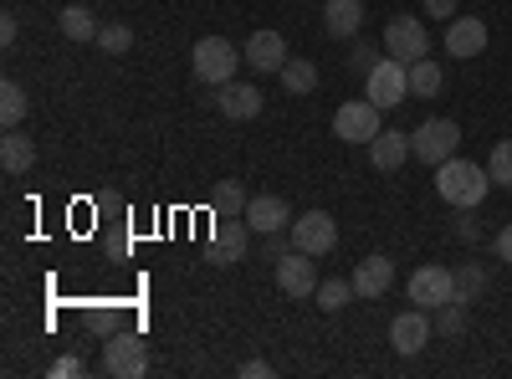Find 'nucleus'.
I'll return each instance as SVG.
<instances>
[{
    "label": "nucleus",
    "mask_w": 512,
    "mask_h": 379,
    "mask_svg": "<svg viewBox=\"0 0 512 379\" xmlns=\"http://www.w3.org/2000/svg\"><path fill=\"white\" fill-rule=\"evenodd\" d=\"M436 190H441V200L456 205V210H477V205L487 200V190H492V175L482 170V164L451 154L446 164H436Z\"/></svg>",
    "instance_id": "obj_1"
},
{
    "label": "nucleus",
    "mask_w": 512,
    "mask_h": 379,
    "mask_svg": "<svg viewBox=\"0 0 512 379\" xmlns=\"http://www.w3.org/2000/svg\"><path fill=\"white\" fill-rule=\"evenodd\" d=\"M236 47L226 36H200L195 52H190V67H195V82H210V88H226V82H236Z\"/></svg>",
    "instance_id": "obj_2"
},
{
    "label": "nucleus",
    "mask_w": 512,
    "mask_h": 379,
    "mask_svg": "<svg viewBox=\"0 0 512 379\" xmlns=\"http://www.w3.org/2000/svg\"><path fill=\"white\" fill-rule=\"evenodd\" d=\"M456 149H461V123L456 118H425L420 129L410 134V154L420 164H431V170H436V164H446Z\"/></svg>",
    "instance_id": "obj_3"
},
{
    "label": "nucleus",
    "mask_w": 512,
    "mask_h": 379,
    "mask_svg": "<svg viewBox=\"0 0 512 379\" xmlns=\"http://www.w3.org/2000/svg\"><path fill=\"white\" fill-rule=\"evenodd\" d=\"M364 98L379 103V108H400L410 98V67L395 62V57H379L369 72H364Z\"/></svg>",
    "instance_id": "obj_4"
},
{
    "label": "nucleus",
    "mask_w": 512,
    "mask_h": 379,
    "mask_svg": "<svg viewBox=\"0 0 512 379\" xmlns=\"http://www.w3.org/2000/svg\"><path fill=\"white\" fill-rule=\"evenodd\" d=\"M405 292H410V303L415 308H425V313H441L446 303H456V272L451 267H415L410 272V282H405Z\"/></svg>",
    "instance_id": "obj_5"
},
{
    "label": "nucleus",
    "mask_w": 512,
    "mask_h": 379,
    "mask_svg": "<svg viewBox=\"0 0 512 379\" xmlns=\"http://www.w3.org/2000/svg\"><path fill=\"white\" fill-rule=\"evenodd\" d=\"M384 57H395V62H420V57H431V31H425V21L415 16H395L390 26H384Z\"/></svg>",
    "instance_id": "obj_6"
},
{
    "label": "nucleus",
    "mask_w": 512,
    "mask_h": 379,
    "mask_svg": "<svg viewBox=\"0 0 512 379\" xmlns=\"http://www.w3.org/2000/svg\"><path fill=\"white\" fill-rule=\"evenodd\" d=\"M287 241H292L297 251H308V257H328V251L338 246V221L328 216V210H308V216H292Z\"/></svg>",
    "instance_id": "obj_7"
},
{
    "label": "nucleus",
    "mask_w": 512,
    "mask_h": 379,
    "mask_svg": "<svg viewBox=\"0 0 512 379\" xmlns=\"http://www.w3.org/2000/svg\"><path fill=\"white\" fill-rule=\"evenodd\" d=\"M379 103H369V98H354V103H344L333 113V134L344 139V144H374V134H379Z\"/></svg>",
    "instance_id": "obj_8"
},
{
    "label": "nucleus",
    "mask_w": 512,
    "mask_h": 379,
    "mask_svg": "<svg viewBox=\"0 0 512 379\" xmlns=\"http://www.w3.org/2000/svg\"><path fill=\"white\" fill-rule=\"evenodd\" d=\"M251 246V226L246 216H216V236H210V267H236Z\"/></svg>",
    "instance_id": "obj_9"
},
{
    "label": "nucleus",
    "mask_w": 512,
    "mask_h": 379,
    "mask_svg": "<svg viewBox=\"0 0 512 379\" xmlns=\"http://www.w3.org/2000/svg\"><path fill=\"white\" fill-rule=\"evenodd\" d=\"M318 257H308V251H282L277 257V287L287 292V298H313L318 292V272H313Z\"/></svg>",
    "instance_id": "obj_10"
},
{
    "label": "nucleus",
    "mask_w": 512,
    "mask_h": 379,
    "mask_svg": "<svg viewBox=\"0 0 512 379\" xmlns=\"http://www.w3.org/2000/svg\"><path fill=\"white\" fill-rule=\"evenodd\" d=\"M487 41H492V31H487L482 16H451V26H446V57L472 62V57L487 52Z\"/></svg>",
    "instance_id": "obj_11"
},
{
    "label": "nucleus",
    "mask_w": 512,
    "mask_h": 379,
    "mask_svg": "<svg viewBox=\"0 0 512 379\" xmlns=\"http://www.w3.org/2000/svg\"><path fill=\"white\" fill-rule=\"evenodd\" d=\"M431 333H436L431 313H425V308H405V313L390 323V349L410 359V354H420L425 344H431Z\"/></svg>",
    "instance_id": "obj_12"
},
{
    "label": "nucleus",
    "mask_w": 512,
    "mask_h": 379,
    "mask_svg": "<svg viewBox=\"0 0 512 379\" xmlns=\"http://www.w3.org/2000/svg\"><path fill=\"white\" fill-rule=\"evenodd\" d=\"M103 369L118 374V379H139V374L149 369L139 333H118V339H108V349H103Z\"/></svg>",
    "instance_id": "obj_13"
},
{
    "label": "nucleus",
    "mask_w": 512,
    "mask_h": 379,
    "mask_svg": "<svg viewBox=\"0 0 512 379\" xmlns=\"http://www.w3.org/2000/svg\"><path fill=\"white\" fill-rule=\"evenodd\" d=\"M349 282H354L359 298H384V292L395 287V262L384 257V251H374V257H364V262L349 272Z\"/></svg>",
    "instance_id": "obj_14"
},
{
    "label": "nucleus",
    "mask_w": 512,
    "mask_h": 379,
    "mask_svg": "<svg viewBox=\"0 0 512 379\" xmlns=\"http://www.w3.org/2000/svg\"><path fill=\"white\" fill-rule=\"evenodd\" d=\"M405 159H415V154H410V134H400V129H379V134H374L369 164H374L379 175H400Z\"/></svg>",
    "instance_id": "obj_15"
},
{
    "label": "nucleus",
    "mask_w": 512,
    "mask_h": 379,
    "mask_svg": "<svg viewBox=\"0 0 512 379\" xmlns=\"http://www.w3.org/2000/svg\"><path fill=\"white\" fill-rule=\"evenodd\" d=\"M246 226H251V231H262V236H277V231L292 226V210H287L282 195H251V205H246Z\"/></svg>",
    "instance_id": "obj_16"
},
{
    "label": "nucleus",
    "mask_w": 512,
    "mask_h": 379,
    "mask_svg": "<svg viewBox=\"0 0 512 379\" xmlns=\"http://www.w3.org/2000/svg\"><path fill=\"white\" fill-rule=\"evenodd\" d=\"M246 67H256V72H282V62H287V41H282V31H256L251 41H246Z\"/></svg>",
    "instance_id": "obj_17"
},
{
    "label": "nucleus",
    "mask_w": 512,
    "mask_h": 379,
    "mask_svg": "<svg viewBox=\"0 0 512 379\" xmlns=\"http://www.w3.org/2000/svg\"><path fill=\"white\" fill-rule=\"evenodd\" d=\"M262 88H251V82H226V88H216V108L226 118H256L262 113Z\"/></svg>",
    "instance_id": "obj_18"
},
{
    "label": "nucleus",
    "mask_w": 512,
    "mask_h": 379,
    "mask_svg": "<svg viewBox=\"0 0 512 379\" xmlns=\"http://www.w3.org/2000/svg\"><path fill=\"white\" fill-rule=\"evenodd\" d=\"M364 26V0H323V31L328 36H359Z\"/></svg>",
    "instance_id": "obj_19"
},
{
    "label": "nucleus",
    "mask_w": 512,
    "mask_h": 379,
    "mask_svg": "<svg viewBox=\"0 0 512 379\" xmlns=\"http://www.w3.org/2000/svg\"><path fill=\"white\" fill-rule=\"evenodd\" d=\"M0 164H6V175H26L36 164V144L16 129H6V139H0Z\"/></svg>",
    "instance_id": "obj_20"
},
{
    "label": "nucleus",
    "mask_w": 512,
    "mask_h": 379,
    "mask_svg": "<svg viewBox=\"0 0 512 379\" xmlns=\"http://www.w3.org/2000/svg\"><path fill=\"white\" fill-rule=\"evenodd\" d=\"M57 26H62V36H67V41H98V31H103V26H98V16H93L88 6H67V11L57 16Z\"/></svg>",
    "instance_id": "obj_21"
},
{
    "label": "nucleus",
    "mask_w": 512,
    "mask_h": 379,
    "mask_svg": "<svg viewBox=\"0 0 512 379\" xmlns=\"http://www.w3.org/2000/svg\"><path fill=\"white\" fill-rule=\"evenodd\" d=\"M277 77H282V88H287L292 98H303V93H313V88H318V67H313V62H303V57H287Z\"/></svg>",
    "instance_id": "obj_22"
},
{
    "label": "nucleus",
    "mask_w": 512,
    "mask_h": 379,
    "mask_svg": "<svg viewBox=\"0 0 512 379\" xmlns=\"http://www.w3.org/2000/svg\"><path fill=\"white\" fill-rule=\"evenodd\" d=\"M441 88H446V72H441V62H431V57L410 62V93H415V98H436Z\"/></svg>",
    "instance_id": "obj_23"
},
{
    "label": "nucleus",
    "mask_w": 512,
    "mask_h": 379,
    "mask_svg": "<svg viewBox=\"0 0 512 379\" xmlns=\"http://www.w3.org/2000/svg\"><path fill=\"white\" fill-rule=\"evenodd\" d=\"M313 298H318V308H323V313H344V308L359 298V292H354V282H349V277H328V282H318Z\"/></svg>",
    "instance_id": "obj_24"
},
{
    "label": "nucleus",
    "mask_w": 512,
    "mask_h": 379,
    "mask_svg": "<svg viewBox=\"0 0 512 379\" xmlns=\"http://www.w3.org/2000/svg\"><path fill=\"white\" fill-rule=\"evenodd\" d=\"M246 205H251V195H246L241 180H221L216 195H210V210H216V216H246Z\"/></svg>",
    "instance_id": "obj_25"
},
{
    "label": "nucleus",
    "mask_w": 512,
    "mask_h": 379,
    "mask_svg": "<svg viewBox=\"0 0 512 379\" xmlns=\"http://www.w3.org/2000/svg\"><path fill=\"white\" fill-rule=\"evenodd\" d=\"M482 292H487V272H482L477 262H461V267H456V303L472 308Z\"/></svg>",
    "instance_id": "obj_26"
},
{
    "label": "nucleus",
    "mask_w": 512,
    "mask_h": 379,
    "mask_svg": "<svg viewBox=\"0 0 512 379\" xmlns=\"http://www.w3.org/2000/svg\"><path fill=\"white\" fill-rule=\"evenodd\" d=\"M26 88L21 82H0V123H6V129H16V123L26 118Z\"/></svg>",
    "instance_id": "obj_27"
},
{
    "label": "nucleus",
    "mask_w": 512,
    "mask_h": 379,
    "mask_svg": "<svg viewBox=\"0 0 512 379\" xmlns=\"http://www.w3.org/2000/svg\"><path fill=\"white\" fill-rule=\"evenodd\" d=\"M487 175H492V185L512 190V139L492 144V154H487Z\"/></svg>",
    "instance_id": "obj_28"
},
{
    "label": "nucleus",
    "mask_w": 512,
    "mask_h": 379,
    "mask_svg": "<svg viewBox=\"0 0 512 379\" xmlns=\"http://www.w3.org/2000/svg\"><path fill=\"white\" fill-rule=\"evenodd\" d=\"M98 47H103L108 57H123L128 47H134V31H128V26H118V21H108V26L98 31Z\"/></svg>",
    "instance_id": "obj_29"
},
{
    "label": "nucleus",
    "mask_w": 512,
    "mask_h": 379,
    "mask_svg": "<svg viewBox=\"0 0 512 379\" xmlns=\"http://www.w3.org/2000/svg\"><path fill=\"white\" fill-rule=\"evenodd\" d=\"M436 323H441V339H461L466 333V303H446L436 313Z\"/></svg>",
    "instance_id": "obj_30"
},
{
    "label": "nucleus",
    "mask_w": 512,
    "mask_h": 379,
    "mask_svg": "<svg viewBox=\"0 0 512 379\" xmlns=\"http://www.w3.org/2000/svg\"><path fill=\"white\" fill-rule=\"evenodd\" d=\"M374 62H379V47H374V41H359L354 57H349V67H354V72H369Z\"/></svg>",
    "instance_id": "obj_31"
},
{
    "label": "nucleus",
    "mask_w": 512,
    "mask_h": 379,
    "mask_svg": "<svg viewBox=\"0 0 512 379\" xmlns=\"http://www.w3.org/2000/svg\"><path fill=\"white\" fill-rule=\"evenodd\" d=\"M236 374H241V379H267V374H272V364H267V359H246Z\"/></svg>",
    "instance_id": "obj_32"
},
{
    "label": "nucleus",
    "mask_w": 512,
    "mask_h": 379,
    "mask_svg": "<svg viewBox=\"0 0 512 379\" xmlns=\"http://www.w3.org/2000/svg\"><path fill=\"white\" fill-rule=\"evenodd\" d=\"M456 236H461V241H477V221H472V210H461V216H456Z\"/></svg>",
    "instance_id": "obj_33"
},
{
    "label": "nucleus",
    "mask_w": 512,
    "mask_h": 379,
    "mask_svg": "<svg viewBox=\"0 0 512 379\" xmlns=\"http://www.w3.org/2000/svg\"><path fill=\"white\" fill-rule=\"evenodd\" d=\"M492 246H497V257H502V262H507V267H512V226H502V231H497V241H492Z\"/></svg>",
    "instance_id": "obj_34"
},
{
    "label": "nucleus",
    "mask_w": 512,
    "mask_h": 379,
    "mask_svg": "<svg viewBox=\"0 0 512 379\" xmlns=\"http://www.w3.org/2000/svg\"><path fill=\"white\" fill-rule=\"evenodd\" d=\"M16 31H21V26H16V16L6 11V16H0V47H11V41H16Z\"/></svg>",
    "instance_id": "obj_35"
},
{
    "label": "nucleus",
    "mask_w": 512,
    "mask_h": 379,
    "mask_svg": "<svg viewBox=\"0 0 512 379\" xmlns=\"http://www.w3.org/2000/svg\"><path fill=\"white\" fill-rule=\"evenodd\" d=\"M425 16H456V0H425Z\"/></svg>",
    "instance_id": "obj_36"
},
{
    "label": "nucleus",
    "mask_w": 512,
    "mask_h": 379,
    "mask_svg": "<svg viewBox=\"0 0 512 379\" xmlns=\"http://www.w3.org/2000/svg\"><path fill=\"white\" fill-rule=\"evenodd\" d=\"M52 374H82V359H77V354H67V359H57V364H52Z\"/></svg>",
    "instance_id": "obj_37"
}]
</instances>
